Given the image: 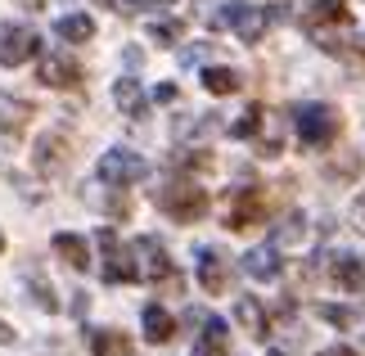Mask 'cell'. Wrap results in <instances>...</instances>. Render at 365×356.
Wrapping results in <instances>:
<instances>
[{
  "label": "cell",
  "instance_id": "cell-1",
  "mask_svg": "<svg viewBox=\"0 0 365 356\" xmlns=\"http://www.w3.org/2000/svg\"><path fill=\"white\" fill-rule=\"evenodd\" d=\"M275 23H289L284 5H244V0H226V5L212 14V27H230L244 46H257L266 36V27H275Z\"/></svg>",
  "mask_w": 365,
  "mask_h": 356
},
{
  "label": "cell",
  "instance_id": "cell-10",
  "mask_svg": "<svg viewBox=\"0 0 365 356\" xmlns=\"http://www.w3.org/2000/svg\"><path fill=\"white\" fill-rule=\"evenodd\" d=\"M194 275H199V289L203 293H226L230 289V258L221 248H199Z\"/></svg>",
  "mask_w": 365,
  "mask_h": 356
},
{
  "label": "cell",
  "instance_id": "cell-35",
  "mask_svg": "<svg viewBox=\"0 0 365 356\" xmlns=\"http://www.w3.org/2000/svg\"><path fill=\"white\" fill-rule=\"evenodd\" d=\"M14 5H23V9H32V14H36V9H46L50 0H14Z\"/></svg>",
  "mask_w": 365,
  "mask_h": 356
},
{
  "label": "cell",
  "instance_id": "cell-13",
  "mask_svg": "<svg viewBox=\"0 0 365 356\" xmlns=\"http://www.w3.org/2000/svg\"><path fill=\"white\" fill-rule=\"evenodd\" d=\"M329 280L339 293H365V258L356 253H339V258L329 262Z\"/></svg>",
  "mask_w": 365,
  "mask_h": 356
},
{
  "label": "cell",
  "instance_id": "cell-36",
  "mask_svg": "<svg viewBox=\"0 0 365 356\" xmlns=\"http://www.w3.org/2000/svg\"><path fill=\"white\" fill-rule=\"evenodd\" d=\"M9 343H14V330H9L5 320H0V347H9Z\"/></svg>",
  "mask_w": 365,
  "mask_h": 356
},
{
  "label": "cell",
  "instance_id": "cell-24",
  "mask_svg": "<svg viewBox=\"0 0 365 356\" xmlns=\"http://www.w3.org/2000/svg\"><path fill=\"white\" fill-rule=\"evenodd\" d=\"M302 239H307V217H302V212H289V217L271 230L275 248H302Z\"/></svg>",
  "mask_w": 365,
  "mask_h": 356
},
{
  "label": "cell",
  "instance_id": "cell-3",
  "mask_svg": "<svg viewBox=\"0 0 365 356\" xmlns=\"http://www.w3.org/2000/svg\"><path fill=\"white\" fill-rule=\"evenodd\" d=\"M293 126H298V140L307 149H325V145L339 140L343 118H339V108H329V104H298L293 108Z\"/></svg>",
  "mask_w": 365,
  "mask_h": 356
},
{
  "label": "cell",
  "instance_id": "cell-34",
  "mask_svg": "<svg viewBox=\"0 0 365 356\" xmlns=\"http://www.w3.org/2000/svg\"><path fill=\"white\" fill-rule=\"evenodd\" d=\"M153 99H158V104H172V99H176V86H158V91H153Z\"/></svg>",
  "mask_w": 365,
  "mask_h": 356
},
{
  "label": "cell",
  "instance_id": "cell-30",
  "mask_svg": "<svg viewBox=\"0 0 365 356\" xmlns=\"http://www.w3.org/2000/svg\"><path fill=\"white\" fill-rule=\"evenodd\" d=\"M185 36V23H176V19H153L149 23V41H158V46H176V41Z\"/></svg>",
  "mask_w": 365,
  "mask_h": 356
},
{
  "label": "cell",
  "instance_id": "cell-11",
  "mask_svg": "<svg viewBox=\"0 0 365 356\" xmlns=\"http://www.w3.org/2000/svg\"><path fill=\"white\" fill-rule=\"evenodd\" d=\"M36 81L50 86V91H73V86H81V63L73 54H50V59H41V68H36Z\"/></svg>",
  "mask_w": 365,
  "mask_h": 356
},
{
  "label": "cell",
  "instance_id": "cell-12",
  "mask_svg": "<svg viewBox=\"0 0 365 356\" xmlns=\"http://www.w3.org/2000/svg\"><path fill=\"white\" fill-rule=\"evenodd\" d=\"M298 23L307 32H320V27H352V9H347V0H312Z\"/></svg>",
  "mask_w": 365,
  "mask_h": 356
},
{
  "label": "cell",
  "instance_id": "cell-31",
  "mask_svg": "<svg viewBox=\"0 0 365 356\" xmlns=\"http://www.w3.org/2000/svg\"><path fill=\"white\" fill-rule=\"evenodd\" d=\"M104 9H113V14H140V5L135 0H100Z\"/></svg>",
  "mask_w": 365,
  "mask_h": 356
},
{
  "label": "cell",
  "instance_id": "cell-7",
  "mask_svg": "<svg viewBox=\"0 0 365 356\" xmlns=\"http://www.w3.org/2000/svg\"><path fill=\"white\" fill-rule=\"evenodd\" d=\"M131 258H135V275L140 280H149V284H158L167 280L176 289V275H172V258H167V248L158 244L153 235H135L131 239Z\"/></svg>",
  "mask_w": 365,
  "mask_h": 356
},
{
  "label": "cell",
  "instance_id": "cell-2",
  "mask_svg": "<svg viewBox=\"0 0 365 356\" xmlns=\"http://www.w3.org/2000/svg\"><path fill=\"white\" fill-rule=\"evenodd\" d=\"M153 208L163 212L167 221H180V225H194L207 217V190L194 176H176L153 190Z\"/></svg>",
  "mask_w": 365,
  "mask_h": 356
},
{
  "label": "cell",
  "instance_id": "cell-19",
  "mask_svg": "<svg viewBox=\"0 0 365 356\" xmlns=\"http://www.w3.org/2000/svg\"><path fill=\"white\" fill-rule=\"evenodd\" d=\"M140 320H145V338H149L153 347H158V343H172V338H176V320H172V311H163L158 302H149L145 311H140Z\"/></svg>",
  "mask_w": 365,
  "mask_h": 356
},
{
  "label": "cell",
  "instance_id": "cell-22",
  "mask_svg": "<svg viewBox=\"0 0 365 356\" xmlns=\"http://www.w3.org/2000/svg\"><path fill=\"white\" fill-rule=\"evenodd\" d=\"M91 352L95 356H140L122 330H91Z\"/></svg>",
  "mask_w": 365,
  "mask_h": 356
},
{
  "label": "cell",
  "instance_id": "cell-28",
  "mask_svg": "<svg viewBox=\"0 0 365 356\" xmlns=\"http://www.w3.org/2000/svg\"><path fill=\"white\" fill-rule=\"evenodd\" d=\"M221 131V122L217 118H207V113H203V118H180L176 122V140H207V136H217Z\"/></svg>",
  "mask_w": 365,
  "mask_h": 356
},
{
  "label": "cell",
  "instance_id": "cell-16",
  "mask_svg": "<svg viewBox=\"0 0 365 356\" xmlns=\"http://www.w3.org/2000/svg\"><path fill=\"white\" fill-rule=\"evenodd\" d=\"M32 104L27 99H14V95H5L0 91V131H5L9 140H23V131L32 126Z\"/></svg>",
  "mask_w": 365,
  "mask_h": 356
},
{
  "label": "cell",
  "instance_id": "cell-18",
  "mask_svg": "<svg viewBox=\"0 0 365 356\" xmlns=\"http://www.w3.org/2000/svg\"><path fill=\"white\" fill-rule=\"evenodd\" d=\"M50 248H54V258H63V262L73 266V270H86V266H91V244H86L81 235H68V230H59V235L50 239Z\"/></svg>",
  "mask_w": 365,
  "mask_h": 356
},
{
  "label": "cell",
  "instance_id": "cell-20",
  "mask_svg": "<svg viewBox=\"0 0 365 356\" xmlns=\"http://www.w3.org/2000/svg\"><path fill=\"white\" fill-rule=\"evenodd\" d=\"M23 284H27V293H32V302L41 311H59V293H54V284L41 275V266L36 262H27L23 266Z\"/></svg>",
  "mask_w": 365,
  "mask_h": 356
},
{
  "label": "cell",
  "instance_id": "cell-26",
  "mask_svg": "<svg viewBox=\"0 0 365 356\" xmlns=\"http://www.w3.org/2000/svg\"><path fill=\"white\" fill-rule=\"evenodd\" d=\"M356 176H361V153H356V149H343V158H329V163H325V180L352 185Z\"/></svg>",
  "mask_w": 365,
  "mask_h": 356
},
{
  "label": "cell",
  "instance_id": "cell-32",
  "mask_svg": "<svg viewBox=\"0 0 365 356\" xmlns=\"http://www.w3.org/2000/svg\"><path fill=\"white\" fill-rule=\"evenodd\" d=\"M352 221H356V225H361V230H365V194H361V198H356V203H352Z\"/></svg>",
  "mask_w": 365,
  "mask_h": 356
},
{
  "label": "cell",
  "instance_id": "cell-25",
  "mask_svg": "<svg viewBox=\"0 0 365 356\" xmlns=\"http://www.w3.org/2000/svg\"><path fill=\"white\" fill-rule=\"evenodd\" d=\"M203 91L207 95H235V91H240L244 86V77L240 73H235V68H203Z\"/></svg>",
  "mask_w": 365,
  "mask_h": 356
},
{
  "label": "cell",
  "instance_id": "cell-6",
  "mask_svg": "<svg viewBox=\"0 0 365 356\" xmlns=\"http://www.w3.org/2000/svg\"><path fill=\"white\" fill-rule=\"evenodd\" d=\"M95 176H100L108 190H122V185H135V180H145L149 176V163L140 158L135 149H108L100 167H95Z\"/></svg>",
  "mask_w": 365,
  "mask_h": 356
},
{
  "label": "cell",
  "instance_id": "cell-27",
  "mask_svg": "<svg viewBox=\"0 0 365 356\" xmlns=\"http://www.w3.org/2000/svg\"><path fill=\"white\" fill-rule=\"evenodd\" d=\"M316 316L325 320V325L352 330V325H361V320H365V311H361V307H339V302H320V307H316Z\"/></svg>",
  "mask_w": 365,
  "mask_h": 356
},
{
  "label": "cell",
  "instance_id": "cell-8",
  "mask_svg": "<svg viewBox=\"0 0 365 356\" xmlns=\"http://www.w3.org/2000/svg\"><path fill=\"white\" fill-rule=\"evenodd\" d=\"M41 54V36L27 23H0V63L5 68H23L27 59Z\"/></svg>",
  "mask_w": 365,
  "mask_h": 356
},
{
  "label": "cell",
  "instance_id": "cell-17",
  "mask_svg": "<svg viewBox=\"0 0 365 356\" xmlns=\"http://www.w3.org/2000/svg\"><path fill=\"white\" fill-rule=\"evenodd\" d=\"M235 320H240V330H248L252 338H266V334H271V311H266L262 297H252V293L235 297Z\"/></svg>",
  "mask_w": 365,
  "mask_h": 356
},
{
  "label": "cell",
  "instance_id": "cell-39",
  "mask_svg": "<svg viewBox=\"0 0 365 356\" xmlns=\"http://www.w3.org/2000/svg\"><path fill=\"white\" fill-rule=\"evenodd\" d=\"M0 253H5V235H0Z\"/></svg>",
  "mask_w": 365,
  "mask_h": 356
},
{
  "label": "cell",
  "instance_id": "cell-37",
  "mask_svg": "<svg viewBox=\"0 0 365 356\" xmlns=\"http://www.w3.org/2000/svg\"><path fill=\"white\" fill-rule=\"evenodd\" d=\"M140 9H163V5H172V0H135Z\"/></svg>",
  "mask_w": 365,
  "mask_h": 356
},
{
  "label": "cell",
  "instance_id": "cell-23",
  "mask_svg": "<svg viewBox=\"0 0 365 356\" xmlns=\"http://www.w3.org/2000/svg\"><path fill=\"white\" fill-rule=\"evenodd\" d=\"M54 36L68 41V46H86V41L95 36V19L91 14H63V19L54 23Z\"/></svg>",
  "mask_w": 365,
  "mask_h": 356
},
{
  "label": "cell",
  "instance_id": "cell-9",
  "mask_svg": "<svg viewBox=\"0 0 365 356\" xmlns=\"http://www.w3.org/2000/svg\"><path fill=\"white\" fill-rule=\"evenodd\" d=\"M95 239H100V248H104V266H100L104 284H135V280H140V275H135V258H131V248L118 244L113 225H104Z\"/></svg>",
  "mask_w": 365,
  "mask_h": 356
},
{
  "label": "cell",
  "instance_id": "cell-38",
  "mask_svg": "<svg viewBox=\"0 0 365 356\" xmlns=\"http://www.w3.org/2000/svg\"><path fill=\"white\" fill-rule=\"evenodd\" d=\"M266 356H289V352H266Z\"/></svg>",
  "mask_w": 365,
  "mask_h": 356
},
{
  "label": "cell",
  "instance_id": "cell-21",
  "mask_svg": "<svg viewBox=\"0 0 365 356\" xmlns=\"http://www.w3.org/2000/svg\"><path fill=\"white\" fill-rule=\"evenodd\" d=\"M113 104L126 113V118H145V91H140V81L135 77H118L113 81Z\"/></svg>",
  "mask_w": 365,
  "mask_h": 356
},
{
  "label": "cell",
  "instance_id": "cell-14",
  "mask_svg": "<svg viewBox=\"0 0 365 356\" xmlns=\"http://www.w3.org/2000/svg\"><path fill=\"white\" fill-rule=\"evenodd\" d=\"M190 356H230V325L221 316H207L199 338H194V352Z\"/></svg>",
  "mask_w": 365,
  "mask_h": 356
},
{
  "label": "cell",
  "instance_id": "cell-29",
  "mask_svg": "<svg viewBox=\"0 0 365 356\" xmlns=\"http://www.w3.org/2000/svg\"><path fill=\"white\" fill-rule=\"evenodd\" d=\"M262 122H266V108H262V104H252V108L244 113V118H240V122L230 126V140H257Z\"/></svg>",
  "mask_w": 365,
  "mask_h": 356
},
{
  "label": "cell",
  "instance_id": "cell-15",
  "mask_svg": "<svg viewBox=\"0 0 365 356\" xmlns=\"http://www.w3.org/2000/svg\"><path fill=\"white\" fill-rule=\"evenodd\" d=\"M244 275L248 280H257V284H266V280H275L279 270H284V258H279V248L275 244H262V248H252V253H244Z\"/></svg>",
  "mask_w": 365,
  "mask_h": 356
},
{
  "label": "cell",
  "instance_id": "cell-33",
  "mask_svg": "<svg viewBox=\"0 0 365 356\" xmlns=\"http://www.w3.org/2000/svg\"><path fill=\"white\" fill-rule=\"evenodd\" d=\"M316 356H356L347 343H334V347H325V352H316Z\"/></svg>",
  "mask_w": 365,
  "mask_h": 356
},
{
  "label": "cell",
  "instance_id": "cell-5",
  "mask_svg": "<svg viewBox=\"0 0 365 356\" xmlns=\"http://www.w3.org/2000/svg\"><path fill=\"white\" fill-rule=\"evenodd\" d=\"M73 158H77V149H73V136L68 131H46L36 140V149H32V167L41 176H63L68 167H73Z\"/></svg>",
  "mask_w": 365,
  "mask_h": 356
},
{
  "label": "cell",
  "instance_id": "cell-4",
  "mask_svg": "<svg viewBox=\"0 0 365 356\" xmlns=\"http://www.w3.org/2000/svg\"><path fill=\"white\" fill-rule=\"evenodd\" d=\"M266 212H271V203H266V190L262 185H244V190H235L226 198V230H252V225L266 221Z\"/></svg>",
  "mask_w": 365,
  "mask_h": 356
}]
</instances>
